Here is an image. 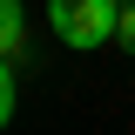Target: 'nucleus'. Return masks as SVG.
<instances>
[{
  "mask_svg": "<svg viewBox=\"0 0 135 135\" xmlns=\"http://www.w3.org/2000/svg\"><path fill=\"white\" fill-rule=\"evenodd\" d=\"M14 108H20V88H14V68L0 74V122H14Z\"/></svg>",
  "mask_w": 135,
  "mask_h": 135,
  "instance_id": "7ed1b4c3",
  "label": "nucleus"
},
{
  "mask_svg": "<svg viewBox=\"0 0 135 135\" xmlns=\"http://www.w3.org/2000/svg\"><path fill=\"white\" fill-rule=\"evenodd\" d=\"M122 7H135V0H122Z\"/></svg>",
  "mask_w": 135,
  "mask_h": 135,
  "instance_id": "39448f33",
  "label": "nucleus"
},
{
  "mask_svg": "<svg viewBox=\"0 0 135 135\" xmlns=\"http://www.w3.org/2000/svg\"><path fill=\"white\" fill-rule=\"evenodd\" d=\"M47 27L68 47H108L122 34V0H47Z\"/></svg>",
  "mask_w": 135,
  "mask_h": 135,
  "instance_id": "f257e3e1",
  "label": "nucleus"
},
{
  "mask_svg": "<svg viewBox=\"0 0 135 135\" xmlns=\"http://www.w3.org/2000/svg\"><path fill=\"white\" fill-rule=\"evenodd\" d=\"M115 41H122V47L135 54V7H122V34H115Z\"/></svg>",
  "mask_w": 135,
  "mask_h": 135,
  "instance_id": "20e7f679",
  "label": "nucleus"
},
{
  "mask_svg": "<svg viewBox=\"0 0 135 135\" xmlns=\"http://www.w3.org/2000/svg\"><path fill=\"white\" fill-rule=\"evenodd\" d=\"M0 54H7V68L27 54V7L20 0H0Z\"/></svg>",
  "mask_w": 135,
  "mask_h": 135,
  "instance_id": "f03ea898",
  "label": "nucleus"
}]
</instances>
